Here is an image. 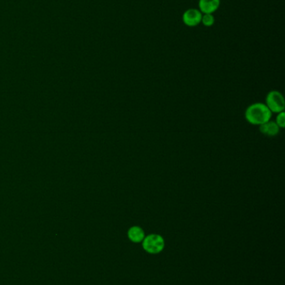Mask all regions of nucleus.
Returning a JSON list of instances; mask_svg holds the SVG:
<instances>
[{"label":"nucleus","mask_w":285,"mask_h":285,"mask_svg":"<svg viewBox=\"0 0 285 285\" xmlns=\"http://www.w3.org/2000/svg\"><path fill=\"white\" fill-rule=\"evenodd\" d=\"M265 105L270 110V112L278 114L283 112L285 108L284 98L282 94L277 90H272L267 94L265 100Z\"/></svg>","instance_id":"7ed1b4c3"},{"label":"nucleus","mask_w":285,"mask_h":285,"mask_svg":"<svg viewBox=\"0 0 285 285\" xmlns=\"http://www.w3.org/2000/svg\"><path fill=\"white\" fill-rule=\"evenodd\" d=\"M244 117L250 124L260 126L271 120L272 112L265 104L254 102L246 108Z\"/></svg>","instance_id":"f257e3e1"},{"label":"nucleus","mask_w":285,"mask_h":285,"mask_svg":"<svg viewBox=\"0 0 285 285\" xmlns=\"http://www.w3.org/2000/svg\"><path fill=\"white\" fill-rule=\"evenodd\" d=\"M142 248L145 252L152 255L159 254L164 250L166 246L164 238L158 234H151L146 235L143 241L141 242Z\"/></svg>","instance_id":"f03ea898"},{"label":"nucleus","mask_w":285,"mask_h":285,"mask_svg":"<svg viewBox=\"0 0 285 285\" xmlns=\"http://www.w3.org/2000/svg\"><path fill=\"white\" fill-rule=\"evenodd\" d=\"M215 18L212 14H203L202 16L201 22L206 27H211L214 24Z\"/></svg>","instance_id":"6e6552de"},{"label":"nucleus","mask_w":285,"mask_h":285,"mask_svg":"<svg viewBox=\"0 0 285 285\" xmlns=\"http://www.w3.org/2000/svg\"><path fill=\"white\" fill-rule=\"evenodd\" d=\"M259 131L268 137H274L279 134L280 128L273 121H267L259 126Z\"/></svg>","instance_id":"0eeeda50"},{"label":"nucleus","mask_w":285,"mask_h":285,"mask_svg":"<svg viewBox=\"0 0 285 285\" xmlns=\"http://www.w3.org/2000/svg\"><path fill=\"white\" fill-rule=\"evenodd\" d=\"M276 124L279 127V128H283L285 127V112H278L276 116V120H275Z\"/></svg>","instance_id":"1a4fd4ad"},{"label":"nucleus","mask_w":285,"mask_h":285,"mask_svg":"<svg viewBox=\"0 0 285 285\" xmlns=\"http://www.w3.org/2000/svg\"><path fill=\"white\" fill-rule=\"evenodd\" d=\"M199 11L202 14H212L220 6V0H199Z\"/></svg>","instance_id":"423d86ee"},{"label":"nucleus","mask_w":285,"mask_h":285,"mask_svg":"<svg viewBox=\"0 0 285 285\" xmlns=\"http://www.w3.org/2000/svg\"><path fill=\"white\" fill-rule=\"evenodd\" d=\"M202 14L197 8L186 10L182 15V21L188 27H195L199 24L202 20Z\"/></svg>","instance_id":"20e7f679"},{"label":"nucleus","mask_w":285,"mask_h":285,"mask_svg":"<svg viewBox=\"0 0 285 285\" xmlns=\"http://www.w3.org/2000/svg\"><path fill=\"white\" fill-rule=\"evenodd\" d=\"M145 237H146V232L140 226L134 225L129 228L128 231H127V238L131 242L134 244H141Z\"/></svg>","instance_id":"39448f33"}]
</instances>
